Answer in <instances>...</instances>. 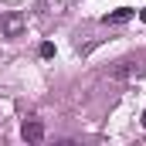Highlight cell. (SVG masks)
Masks as SVG:
<instances>
[{"instance_id":"1","label":"cell","mask_w":146,"mask_h":146,"mask_svg":"<svg viewBox=\"0 0 146 146\" xmlns=\"http://www.w3.org/2000/svg\"><path fill=\"white\" fill-rule=\"evenodd\" d=\"M0 31H3V37H21L27 31V17H24L21 10H7V14L0 17Z\"/></svg>"},{"instance_id":"3","label":"cell","mask_w":146,"mask_h":146,"mask_svg":"<svg viewBox=\"0 0 146 146\" xmlns=\"http://www.w3.org/2000/svg\"><path fill=\"white\" fill-rule=\"evenodd\" d=\"M139 68V61H133V58H126V61H119L115 68L109 72V78H115V82H122V78H129V75Z\"/></svg>"},{"instance_id":"5","label":"cell","mask_w":146,"mask_h":146,"mask_svg":"<svg viewBox=\"0 0 146 146\" xmlns=\"http://www.w3.org/2000/svg\"><path fill=\"white\" fill-rule=\"evenodd\" d=\"M51 54H54V44L44 41V44H41V58H51Z\"/></svg>"},{"instance_id":"2","label":"cell","mask_w":146,"mask_h":146,"mask_svg":"<svg viewBox=\"0 0 146 146\" xmlns=\"http://www.w3.org/2000/svg\"><path fill=\"white\" fill-rule=\"evenodd\" d=\"M21 136H24L27 143H41V139H44V122H41V119H27L24 129H21Z\"/></svg>"},{"instance_id":"6","label":"cell","mask_w":146,"mask_h":146,"mask_svg":"<svg viewBox=\"0 0 146 146\" xmlns=\"http://www.w3.org/2000/svg\"><path fill=\"white\" fill-rule=\"evenodd\" d=\"M143 126H146V112H143Z\"/></svg>"},{"instance_id":"4","label":"cell","mask_w":146,"mask_h":146,"mask_svg":"<svg viewBox=\"0 0 146 146\" xmlns=\"http://www.w3.org/2000/svg\"><path fill=\"white\" fill-rule=\"evenodd\" d=\"M129 17H133V10H129V7H119V10H112V14H106L102 21H106V24H126Z\"/></svg>"}]
</instances>
